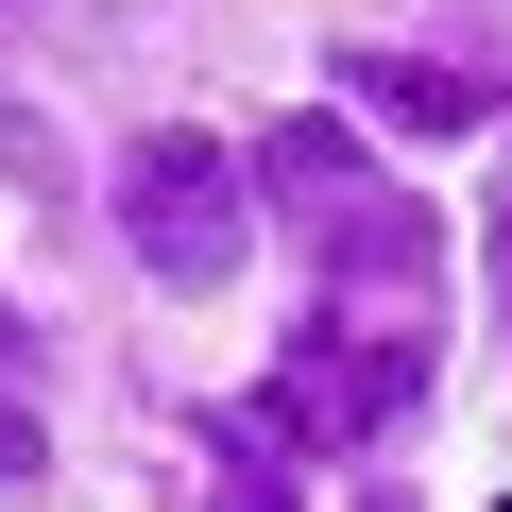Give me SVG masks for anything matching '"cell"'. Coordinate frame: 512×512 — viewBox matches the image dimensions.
Returning <instances> with one entry per match:
<instances>
[{
  "label": "cell",
  "mask_w": 512,
  "mask_h": 512,
  "mask_svg": "<svg viewBox=\"0 0 512 512\" xmlns=\"http://www.w3.org/2000/svg\"><path fill=\"white\" fill-rule=\"evenodd\" d=\"M359 512H410V495H393V478H359Z\"/></svg>",
  "instance_id": "7"
},
{
  "label": "cell",
  "mask_w": 512,
  "mask_h": 512,
  "mask_svg": "<svg viewBox=\"0 0 512 512\" xmlns=\"http://www.w3.org/2000/svg\"><path fill=\"white\" fill-rule=\"evenodd\" d=\"M18 461H35V427H18V410H0V478H18Z\"/></svg>",
  "instance_id": "5"
},
{
  "label": "cell",
  "mask_w": 512,
  "mask_h": 512,
  "mask_svg": "<svg viewBox=\"0 0 512 512\" xmlns=\"http://www.w3.org/2000/svg\"><path fill=\"white\" fill-rule=\"evenodd\" d=\"M120 239H137V274H154V291H222V274H239V239H256L239 154L188 137V120H154V137L120 154Z\"/></svg>",
  "instance_id": "1"
},
{
  "label": "cell",
  "mask_w": 512,
  "mask_h": 512,
  "mask_svg": "<svg viewBox=\"0 0 512 512\" xmlns=\"http://www.w3.org/2000/svg\"><path fill=\"white\" fill-rule=\"evenodd\" d=\"M205 512H291V461L256 444V410H222V427H205Z\"/></svg>",
  "instance_id": "4"
},
{
  "label": "cell",
  "mask_w": 512,
  "mask_h": 512,
  "mask_svg": "<svg viewBox=\"0 0 512 512\" xmlns=\"http://www.w3.org/2000/svg\"><path fill=\"white\" fill-rule=\"evenodd\" d=\"M342 86H359L393 137H478V120H495V69H444V52H342Z\"/></svg>",
  "instance_id": "3"
},
{
  "label": "cell",
  "mask_w": 512,
  "mask_h": 512,
  "mask_svg": "<svg viewBox=\"0 0 512 512\" xmlns=\"http://www.w3.org/2000/svg\"><path fill=\"white\" fill-rule=\"evenodd\" d=\"M410 393H427V342H410V325H393V342H291V376L256 393V444H274V461H291V444H376Z\"/></svg>",
  "instance_id": "2"
},
{
  "label": "cell",
  "mask_w": 512,
  "mask_h": 512,
  "mask_svg": "<svg viewBox=\"0 0 512 512\" xmlns=\"http://www.w3.org/2000/svg\"><path fill=\"white\" fill-rule=\"evenodd\" d=\"M495 291H512V205H495Z\"/></svg>",
  "instance_id": "6"
}]
</instances>
